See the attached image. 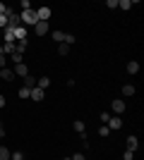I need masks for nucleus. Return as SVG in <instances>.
<instances>
[{
    "label": "nucleus",
    "instance_id": "14",
    "mask_svg": "<svg viewBox=\"0 0 144 160\" xmlns=\"http://www.w3.org/2000/svg\"><path fill=\"white\" fill-rule=\"evenodd\" d=\"M24 50H27V41H14V53L24 55Z\"/></svg>",
    "mask_w": 144,
    "mask_h": 160
},
{
    "label": "nucleus",
    "instance_id": "18",
    "mask_svg": "<svg viewBox=\"0 0 144 160\" xmlns=\"http://www.w3.org/2000/svg\"><path fill=\"white\" fill-rule=\"evenodd\" d=\"M5 43H14V29H5Z\"/></svg>",
    "mask_w": 144,
    "mask_h": 160
},
{
    "label": "nucleus",
    "instance_id": "23",
    "mask_svg": "<svg viewBox=\"0 0 144 160\" xmlns=\"http://www.w3.org/2000/svg\"><path fill=\"white\" fill-rule=\"evenodd\" d=\"M67 53H70V46L60 43V46H58V55H67Z\"/></svg>",
    "mask_w": 144,
    "mask_h": 160
},
{
    "label": "nucleus",
    "instance_id": "12",
    "mask_svg": "<svg viewBox=\"0 0 144 160\" xmlns=\"http://www.w3.org/2000/svg\"><path fill=\"white\" fill-rule=\"evenodd\" d=\"M36 86V77H31V74H27V77H24V88H29V91H31V88Z\"/></svg>",
    "mask_w": 144,
    "mask_h": 160
},
{
    "label": "nucleus",
    "instance_id": "11",
    "mask_svg": "<svg viewBox=\"0 0 144 160\" xmlns=\"http://www.w3.org/2000/svg\"><path fill=\"white\" fill-rule=\"evenodd\" d=\"M12 72H14V77H27L29 69H27V65H22V62H19V65H14Z\"/></svg>",
    "mask_w": 144,
    "mask_h": 160
},
{
    "label": "nucleus",
    "instance_id": "24",
    "mask_svg": "<svg viewBox=\"0 0 144 160\" xmlns=\"http://www.w3.org/2000/svg\"><path fill=\"white\" fill-rule=\"evenodd\" d=\"M22 58H24V55H19V53H12V55H10V60H12L14 65H19V62H22Z\"/></svg>",
    "mask_w": 144,
    "mask_h": 160
},
{
    "label": "nucleus",
    "instance_id": "34",
    "mask_svg": "<svg viewBox=\"0 0 144 160\" xmlns=\"http://www.w3.org/2000/svg\"><path fill=\"white\" fill-rule=\"evenodd\" d=\"M72 160H84V155L82 153H75V155H72Z\"/></svg>",
    "mask_w": 144,
    "mask_h": 160
},
{
    "label": "nucleus",
    "instance_id": "32",
    "mask_svg": "<svg viewBox=\"0 0 144 160\" xmlns=\"http://www.w3.org/2000/svg\"><path fill=\"white\" fill-rule=\"evenodd\" d=\"M0 27L7 29V17H5V14H0Z\"/></svg>",
    "mask_w": 144,
    "mask_h": 160
},
{
    "label": "nucleus",
    "instance_id": "27",
    "mask_svg": "<svg viewBox=\"0 0 144 160\" xmlns=\"http://www.w3.org/2000/svg\"><path fill=\"white\" fill-rule=\"evenodd\" d=\"M0 14H5V17H7V14H10V7H7L5 2H0Z\"/></svg>",
    "mask_w": 144,
    "mask_h": 160
},
{
    "label": "nucleus",
    "instance_id": "7",
    "mask_svg": "<svg viewBox=\"0 0 144 160\" xmlns=\"http://www.w3.org/2000/svg\"><path fill=\"white\" fill-rule=\"evenodd\" d=\"M43 96H46V91H41L39 86H34V88H31V93H29V98H31V100H43Z\"/></svg>",
    "mask_w": 144,
    "mask_h": 160
},
{
    "label": "nucleus",
    "instance_id": "9",
    "mask_svg": "<svg viewBox=\"0 0 144 160\" xmlns=\"http://www.w3.org/2000/svg\"><path fill=\"white\" fill-rule=\"evenodd\" d=\"M106 127H108L110 132H113V129H120V127H123V120H120V117H110Z\"/></svg>",
    "mask_w": 144,
    "mask_h": 160
},
{
    "label": "nucleus",
    "instance_id": "3",
    "mask_svg": "<svg viewBox=\"0 0 144 160\" xmlns=\"http://www.w3.org/2000/svg\"><path fill=\"white\" fill-rule=\"evenodd\" d=\"M48 29H51V27H48V22H39V24L34 27V33H36V36H46Z\"/></svg>",
    "mask_w": 144,
    "mask_h": 160
},
{
    "label": "nucleus",
    "instance_id": "13",
    "mask_svg": "<svg viewBox=\"0 0 144 160\" xmlns=\"http://www.w3.org/2000/svg\"><path fill=\"white\" fill-rule=\"evenodd\" d=\"M36 86L41 88V91H46V88L51 86V79H48V77H41V79H36Z\"/></svg>",
    "mask_w": 144,
    "mask_h": 160
},
{
    "label": "nucleus",
    "instance_id": "6",
    "mask_svg": "<svg viewBox=\"0 0 144 160\" xmlns=\"http://www.w3.org/2000/svg\"><path fill=\"white\" fill-rule=\"evenodd\" d=\"M36 14H39V22H48L51 19V7H39Z\"/></svg>",
    "mask_w": 144,
    "mask_h": 160
},
{
    "label": "nucleus",
    "instance_id": "5",
    "mask_svg": "<svg viewBox=\"0 0 144 160\" xmlns=\"http://www.w3.org/2000/svg\"><path fill=\"white\" fill-rule=\"evenodd\" d=\"M125 143H127V151H132V153L139 148V139H137V136H127V139H125Z\"/></svg>",
    "mask_w": 144,
    "mask_h": 160
},
{
    "label": "nucleus",
    "instance_id": "19",
    "mask_svg": "<svg viewBox=\"0 0 144 160\" xmlns=\"http://www.w3.org/2000/svg\"><path fill=\"white\" fill-rule=\"evenodd\" d=\"M132 5H135L132 0H120V2H118V7H120V10H132Z\"/></svg>",
    "mask_w": 144,
    "mask_h": 160
},
{
    "label": "nucleus",
    "instance_id": "36",
    "mask_svg": "<svg viewBox=\"0 0 144 160\" xmlns=\"http://www.w3.org/2000/svg\"><path fill=\"white\" fill-rule=\"evenodd\" d=\"M5 67V55H0V69Z\"/></svg>",
    "mask_w": 144,
    "mask_h": 160
},
{
    "label": "nucleus",
    "instance_id": "4",
    "mask_svg": "<svg viewBox=\"0 0 144 160\" xmlns=\"http://www.w3.org/2000/svg\"><path fill=\"white\" fill-rule=\"evenodd\" d=\"M110 110H113L115 115H123V112H125V103H123L120 98H118V100H113V103H110Z\"/></svg>",
    "mask_w": 144,
    "mask_h": 160
},
{
    "label": "nucleus",
    "instance_id": "1",
    "mask_svg": "<svg viewBox=\"0 0 144 160\" xmlns=\"http://www.w3.org/2000/svg\"><path fill=\"white\" fill-rule=\"evenodd\" d=\"M19 17H22V22H24V24H31V27H36V24H39V14H36L34 7H31V10H24Z\"/></svg>",
    "mask_w": 144,
    "mask_h": 160
},
{
    "label": "nucleus",
    "instance_id": "30",
    "mask_svg": "<svg viewBox=\"0 0 144 160\" xmlns=\"http://www.w3.org/2000/svg\"><path fill=\"white\" fill-rule=\"evenodd\" d=\"M106 7H110V10H115V7H118V0H108V2H106Z\"/></svg>",
    "mask_w": 144,
    "mask_h": 160
},
{
    "label": "nucleus",
    "instance_id": "16",
    "mask_svg": "<svg viewBox=\"0 0 144 160\" xmlns=\"http://www.w3.org/2000/svg\"><path fill=\"white\" fill-rule=\"evenodd\" d=\"M51 36H53V41H58V43H62V41H65V31H60V29H55Z\"/></svg>",
    "mask_w": 144,
    "mask_h": 160
},
{
    "label": "nucleus",
    "instance_id": "8",
    "mask_svg": "<svg viewBox=\"0 0 144 160\" xmlns=\"http://www.w3.org/2000/svg\"><path fill=\"white\" fill-rule=\"evenodd\" d=\"M0 79H3V81H12L14 72H12V69H7V67H3V69H0Z\"/></svg>",
    "mask_w": 144,
    "mask_h": 160
},
{
    "label": "nucleus",
    "instance_id": "15",
    "mask_svg": "<svg viewBox=\"0 0 144 160\" xmlns=\"http://www.w3.org/2000/svg\"><path fill=\"white\" fill-rule=\"evenodd\" d=\"M127 72H130V74H137L139 72V62L137 60H130V62H127Z\"/></svg>",
    "mask_w": 144,
    "mask_h": 160
},
{
    "label": "nucleus",
    "instance_id": "2",
    "mask_svg": "<svg viewBox=\"0 0 144 160\" xmlns=\"http://www.w3.org/2000/svg\"><path fill=\"white\" fill-rule=\"evenodd\" d=\"M17 27H22V17L10 10V14H7V29H17Z\"/></svg>",
    "mask_w": 144,
    "mask_h": 160
},
{
    "label": "nucleus",
    "instance_id": "21",
    "mask_svg": "<svg viewBox=\"0 0 144 160\" xmlns=\"http://www.w3.org/2000/svg\"><path fill=\"white\" fill-rule=\"evenodd\" d=\"M75 132H79V134L87 132V127H84V122H82V120H77V122H75Z\"/></svg>",
    "mask_w": 144,
    "mask_h": 160
},
{
    "label": "nucleus",
    "instance_id": "37",
    "mask_svg": "<svg viewBox=\"0 0 144 160\" xmlns=\"http://www.w3.org/2000/svg\"><path fill=\"white\" fill-rule=\"evenodd\" d=\"M62 160H72V158H62Z\"/></svg>",
    "mask_w": 144,
    "mask_h": 160
},
{
    "label": "nucleus",
    "instance_id": "10",
    "mask_svg": "<svg viewBox=\"0 0 144 160\" xmlns=\"http://www.w3.org/2000/svg\"><path fill=\"white\" fill-rule=\"evenodd\" d=\"M14 41H27V27H17L14 29Z\"/></svg>",
    "mask_w": 144,
    "mask_h": 160
},
{
    "label": "nucleus",
    "instance_id": "25",
    "mask_svg": "<svg viewBox=\"0 0 144 160\" xmlns=\"http://www.w3.org/2000/svg\"><path fill=\"white\" fill-rule=\"evenodd\" d=\"M29 93H31L29 88H24V86L19 88V98H22V100H27V98H29Z\"/></svg>",
    "mask_w": 144,
    "mask_h": 160
},
{
    "label": "nucleus",
    "instance_id": "22",
    "mask_svg": "<svg viewBox=\"0 0 144 160\" xmlns=\"http://www.w3.org/2000/svg\"><path fill=\"white\" fill-rule=\"evenodd\" d=\"M75 33H65V41H62V43H65V46H72V43H75Z\"/></svg>",
    "mask_w": 144,
    "mask_h": 160
},
{
    "label": "nucleus",
    "instance_id": "26",
    "mask_svg": "<svg viewBox=\"0 0 144 160\" xmlns=\"http://www.w3.org/2000/svg\"><path fill=\"white\" fill-rule=\"evenodd\" d=\"M99 134H101V136H108V134H110V129L106 127V124H101V127H99Z\"/></svg>",
    "mask_w": 144,
    "mask_h": 160
},
{
    "label": "nucleus",
    "instance_id": "17",
    "mask_svg": "<svg viewBox=\"0 0 144 160\" xmlns=\"http://www.w3.org/2000/svg\"><path fill=\"white\" fill-rule=\"evenodd\" d=\"M123 96H127V98L135 96V86H132V84H125V86H123Z\"/></svg>",
    "mask_w": 144,
    "mask_h": 160
},
{
    "label": "nucleus",
    "instance_id": "20",
    "mask_svg": "<svg viewBox=\"0 0 144 160\" xmlns=\"http://www.w3.org/2000/svg\"><path fill=\"white\" fill-rule=\"evenodd\" d=\"M10 155H12V151H7L5 146H0V160H10Z\"/></svg>",
    "mask_w": 144,
    "mask_h": 160
},
{
    "label": "nucleus",
    "instance_id": "35",
    "mask_svg": "<svg viewBox=\"0 0 144 160\" xmlns=\"http://www.w3.org/2000/svg\"><path fill=\"white\" fill-rule=\"evenodd\" d=\"M5 103H7V100H5V96L0 93V108H5Z\"/></svg>",
    "mask_w": 144,
    "mask_h": 160
},
{
    "label": "nucleus",
    "instance_id": "33",
    "mask_svg": "<svg viewBox=\"0 0 144 160\" xmlns=\"http://www.w3.org/2000/svg\"><path fill=\"white\" fill-rule=\"evenodd\" d=\"M0 139H5V124L0 122Z\"/></svg>",
    "mask_w": 144,
    "mask_h": 160
},
{
    "label": "nucleus",
    "instance_id": "29",
    "mask_svg": "<svg viewBox=\"0 0 144 160\" xmlns=\"http://www.w3.org/2000/svg\"><path fill=\"white\" fill-rule=\"evenodd\" d=\"M132 158H135V153H132V151H125V153H123V160H132Z\"/></svg>",
    "mask_w": 144,
    "mask_h": 160
},
{
    "label": "nucleus",
    "instance_id": "28",
    "mask_svg": "<svg viewBox=\"0 0 144 160\" xmlns=\"http://www.w3.org/2000/svg\"><path fill=\"white\" fill-rule=\"evenodd\" d=\"M110 120V112H101V124H108Z\"/></svg>",
    "mask_w": 144,
    "mask_h": 160
},
{
    "label": "nucleus",
    "instance_id": "31",
    "mask_svg": "<svg viewBox=\"0 0 144 160\" xmlns=\"http://www.w3.org/2000/svg\"><path fill=\"white\" fill-rule=\"evenodd\" d=\"M22 7H24V10H31V2H29V0H22ZM24 10H22V12H24Z\"/></svg>",
    "mask_w": 144,
    "mask_h": 160
}]
</instances>
